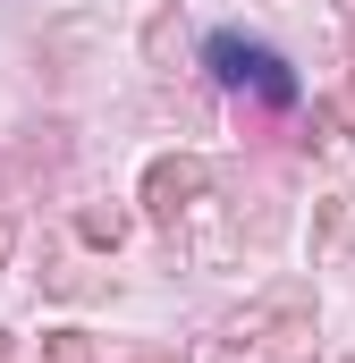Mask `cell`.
I'll return each mask as SVG.
<instances>
[{
	"instance_id": "8992f818",
	"label": "cell",
	"mask_w": 355,
	"mask_h": 363,
	"mask_svg": "<svg viewBox=\"0 0 355 363\" xmlns=\"http://www.w3.org/2000/svg\"><path fill=\"white\" fill-rule=\"evenodd\" d=\"M0 254H9V228H0Z\"/></svg>"
},
{
	"instance_id": "277c9868",
	"label": "cell",
	"mask_w": 355,
	"mask_h": 363,
	"mask_svg": "<svg viewBox=\"0 0 355 363\" xmlns=\"http://www.w3.org/2000/svg\"><path fill=\"white\" fill-rule=\"evenodd\" d=\"M43 363H85V338H77V330H60V338L43 347Z\"/></svg>"
},
{
	"instance_id": "3957f363",
	"label": "cell",
	"mask_w": 355,
	"mask_h": 363,
	"mask_svg": "<svg viewBox=\"0 0 355 363\" xmlns=\"http://www.w3.org/2000/svg\"><path fill=\"white\" fill-rule=\"evenodd\" d=\"M347 237H355V203H347V194H330V203H322V262H339Z\"/></svg>"
},
{
	"instance_id": "6da1fadb",
	"label": "cell",
	"mask_w": 355,
	"mask_h": 363,
	"mask_svg": "<svg viewBox=\"0 0 355 363\" xmlns=\"http://www.w3.org/2000/svg\"><path fill=\"white\" fill-rule=\"evenodd\" d=\"M212 68H220L229 85H254L263 101H296L288 60H279V51H263V43H246V34H212Z\"/></svg>"
},
{
	"instance_id": "7a4b0ae2",
	"label": "cell",
	"mask_w": 355,
	"mask_h": 363,
	"mask_svg": "<svg viewBox=\"0 0 355 363\" xmlns=\"http://www.w3.org/2000/svg\"><path fill=\"white\" fill-rule=\"evenodd\" d=\"M144 194H153V211H161V220H178V211L203 194V161H153Z\"/></svg>"
},
{
	"instance_id": "5b68a950",
	"label": "cell",
	"mask_w": 355,
	"mask_h": 363,
	"mask_svg": "<svg viewBox=\"0 0 355 363\" xmlns=\"http://www.w3.org/2000/svg\"><path fill=\"white\" fill-rule=\"evenodd\" d=\"M144 363H186V355H144Z\"/></svg>"
}]
</instances>
